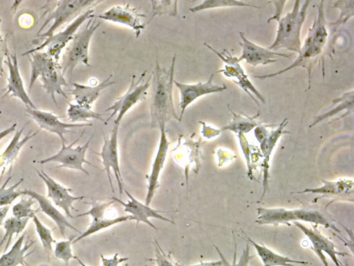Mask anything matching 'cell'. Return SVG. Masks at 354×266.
Masks as SVG:
<instances>
[{"mask_svg":"<svg viewBox=\"0 0 354 266\" xmlns=\"http://www.w3.org/2000/svg\"><path fill=\"white\" fill-rule=\"evenodd\" d=\"M293 224L308 238L311 244V249L319 258L324 266H329L324 254L329 256L335 266H342V263L338 256H346L348 254L338 251L335 244L322 233L317 228V225L312 224L309 228L300 222H294Z\"/></svg>","mask_w":354,"mask_h":266,"instance_id":"cell-12","label":"cell"},{"mask_svg":"<svg viewBox=\"0 0 354 266\" xmlns=\"http://www.w3.org/2000/svg\"><path fill=\"white\" fill-rule=\"evenodd\" d=\"M337 100L340 103V104L337 105V107L331 109L327 113L317 116V118L315 119L313 123L309 125V127H312L324 119L336 114L337 112H341L342 109L344 110L346 109L348 111H350V112H353V90L344 94L341 97L337 98Z\"/></svg>","mask_w":354,"mask_h":266,"instance_id":"cell-35","label":"cell"},{"mask_svg":"<svg viewBox=\"0 0 354 266\" xmlns=\"http://www.w3.org/2000/svg\"><path fill=\"white\" fill-rule=\"evenodd\" d=\"M92 138L93 136L90 137L84 145H78L75 148L73 145L79 141L80 138L68 145H66V143H62L61 149L56 154L39 161H35L34 162L39 164L57 162L59 163V165L56 168H66L77 170L89 175V173L83 167V164L87 163L94 166V165L86 159V152L89 147Z\"/></svg>","mask_w":354,"mask_h":266,"instance_id":"cell-11","label":"cell"},{"mask_svg":"<svg viewBox=\"0 0 354 266\" xmlns=\"http://www.w3.org/2000/svg\"><path fill=\"white\" fill-rule=\"evenodd\" d=\"M26 232L15 241L10 249L3 254L0 257V266H30L26 260V258L31 254L33 251L29 254L26 251L35 242L32 240H27L24 244Z\"/></svg>","mask_w":354,"mask_h":266,"instance_id":"cell-28","label":"cell"},{"mask_svg":"<svg viewBox=\"0 0 354 266\" xmlns=\"http://www.w3.org/2000/svg\"><path fill=\"white\" fill-rule=\"evenodd\" d=\"M242 233L245 236L241 238L254 247L263 266H306L309 264L306 260H295L279 254L268 247L256 242L243 231Z\"/></svg>","mask_w":354,"mask_h":266,"instance_id":"cell-25","label":"cell"},{"mask_svg":"<svg viewBox=\"0 0 354 266\" xmlns=\"http://www.w3.org/2000/svg\"><path fill=\"white\" fill-rule=\"evenodd\" d=\"M214 76V73H212L205 82H198L194 84L183 83L174 80V84L178 88L180 93V121H181L187 107L198 98L210 94L221 92L227 89V87L224 84L218 85L213 83Z\"/></svg>","mask_w":354,"mask_h":266,"instance_id":"cell-15","label":"cell"},{"mask_svg":"<svg viewBox=\"0 0 354 266\" xmlns=\"http://www.w3.org/2000/svg\"><path fill=\"white\" fill-rule=\"evenodd\" d=\"M1 20L0 19V24H1ZM6 49L3 50V40L1 36L0 33V76L3 75V57L5 54V51Z\"/></svg>","mask_w":354,"mask_h":266,"instance_id":"cell-48","label":"cell"},{"mask_svg":"<svg viewBox=\"0 0 354 266\" xmlns=\"http://www.w3.org/2000/svg\"><path fill=\"white\" fill-rule=\"evenodd\" d=\"M145 266H147V265H145Z\"/></svg>","mask_w":354,"mask_h":266,"instance_id":"cell-53","label":"cell"},{"mask_svg":"<svg viewBox=\"0 0 354 266\" xmlns=\"http://www.w3.org/2000/svg\"><path fill=\"white\" fill-rule=\"evenodd\" d=\"M120 125L114 124L113 130L109 137H106L104 134V143L101 148L100 152H96L101 158V162L104 166V170L106 171L107 178L111 186V189L114 194V188L112 183L111 170L112 169L117 181L120 195H122L123 191V181L121 175L119 164V153H118V130Z\"/></svg>","mask_w":354,"mask_h":266,"instance_id":"cell-13","label":"cell"},{"mask_svg":"<svg viewBox=\"0 0 354 266\" xmlns=\"http://www.w3.org/2000/svg\"><path fill=\"white\" fill-rule=\"evenodd\" d=\"M75 238V236H73L68 240L56 242L53 250L55 258L64 261L67 266L68 265L69 261L72 258H75L71 249V245Z\"/></svg>","mask_w":354,"mask_h":266,"instance_id":"cell-40","label":"cell"},{"mask_svg":"<svg viewBox=\"0 0 354 266\" xmlns=\"http://www.w3.org/2000/svg\"><path fill=\"white\" fill-rule=\"evenodd\" d=\"M295 1L291 11L278 20L277 34L273 43L268 49L277 51L286 49L298 53L301 46V30L304 23L307 9L310 1Z\"/></svg>","mask_w":354,"mask_h":266,"instance_id":"cell-5","label":"cell"},{"mask_svg":"<svg viewBox=\"0 0 354 266\" xmlns=\"http://www.w3.org/2000/svg\"><path fill=\"white\" fill-rule=\"evenodd\" d=\"M26 55L30 64L28 91H31L35 82L39 78L42 87L56 105V95H60L67 99L68 96L63 90V87L68 86V83L64 77L58 62L46 52L36 51Z\"/></svg>","mask_w":354,"mask_h":266,"instance_id":"cell-3","label":"cell"},{"mask_svg":"<svg viewBox=\"0 0 354 266\" xmlns=\"http://www.w3.org/2000/svg\"><path fill=\"white\" fill-rule=\"evenodd\" d=\"M127 220H132L130 215H120L111 218L102 217L100 218L92 219L91 222L90 223L88 228L84 232H82L78 237L75 238L73 241V243H75L103 229L114 226L119 223L126 222Z\"/></svg>","mask_w":354,"mask_h":266,"instance_id":"cell-29","label":"cell"},{"mask_svg":"<svg viewBox=\"0 0 354 266\" xmlns=\"http://www.w3.org/2000/svg\"><path fill=\"white\" fill-rule=\"evenodd\" d=\"M93 12L94 9L93 8L86 10L75 18L64 29L45 39L35 48L24 53L22 55L24 56L32 52L41 51L46 48V53L58 62L62 51L72 40L79 28L85 21L95 17Z\"/></svg>","mask_w":354,"mask_h":266,"instance_id":"cell-7","label":"cell"},{"mask_svg":"<svg viewBox=\"0 0 354 266\" xmlns=\"http://www.w3.org/2000/svg\"><path fill=\"white\" fill-rule=\"evenodd\" d=\"M115 202L114 200H111L108 202H100L97 201H93L91 209L84 213H80L75 216V218H80L86 215H89L92 219L100 218L105 217V213L110 206Z\"/></svg>","mask_w":354,"mask_h":266,"instance_id":"cell-41","label":"cell"},{"mask_svg":"<svg viewBox=\"0 0 354 266\" xmlns=\"http://www.w3.org/2000/svg\"><path fill=\"white\" fill-rule=\"evenodd\" d=\"M225 7H252L259 8L260 7L252 5L245 1L235 0H207L202 1L200 4L190 8L191 12H196L205 10L225 8Z\"/></svg>","mask_w":354,"mask_h":266,"instance_id":"cell-33","label":"cell"},{"mask_svg":"<svg viewBox=\"0 0 354 266\" xmlns=\"http://www.w3.org/2000/svg\"><path fill=\"white\" fill-rule=\"evenodd\" d=\"M152 13L148 23L157 16L168 15L179 18L177 1H150Z\"/></svg>","mask_w":354,"mask_h":266,"instance_id":"cell-34","label":"cell"},{"mask_svg":"<svg viewBox=\"0 0 354 266\" xmlns=\"http://www.w3.org/2000/svg\"><path fill=\"white\" fill-rule=\"evenodd\" d=\"M10 206H5L0 207V226H2L4 222L6 216L9 211Z\"/></svg>","mask_w":354,"mask_h":266,"instance_id":"cell-50","label":"cell"},{"mask_svg":"<svg viewBox=\"0 0 354 266\" xmlns=\"http://www.w3.org/2000/svg\"><path fill=\"white\" fill-rule=\"evenodd\" d=\"M38 176L42 179L47 188V197L53 201L55 205L62 209L67 218H75L71 210L75 209L73 203L84 199V196L72 195L71 188H66L50 177L44 170H35Z\"/></svg>","mask_w":354,"mask_h":266,"instance_id":"cell-17","label":"cell"},{"mask_svg":"<svg viewBox=\"0 0 354 266\" xmlns=\"http://www.w3.org/2000/svg\"><path fill=\"white\" fill-rule=\"evenodd\" d=\"M324 1L317 4V14L315 17L312 26L309 28L308 35L301 44L299 52L295 60L288 67L277 72L261 76H255L256 78L263 80L274 78L292 69L301 66L308 71V84L310 82L311 71L313 66L321 56L326 44L328 36L326 21L324 10Z\"/></svg>","mask_w":354,"mask_h":266,"instance_id":"cell-2","label":"cell"},{"mask_svg":"<svg viewBox=\"0 0 354 266\" xmlns=\"http://www.w3.org/2000/svg\"><path fill=\"white\" fill-rule=\"evenodd\" d=\"M176 266H222L221 260L216 261L201 262L192 265H184L179 263H175Z\"/></svg>","mask_w":354,"mask_h":266,"instance_id":"cell-47","label":"cell"},{"mask_svg":"<svg viewBox=\"0 0 354 266\" xmlns=\"http://www.w3.org/2000/svg\"><path fill=\"white\" fill-rule=\"evenodd\" d=\"M75 259L79 263L80 266H87L85 263H84L78 257L75 256Z\"/></svg>","mask_w":354,"mask_h":266,"instance_id":"cell-51","label":"cell"},{"mask_svg":"<svg viewBox=\"0 0 354 266\" xmlns=\"http://www.w3.org/2000/svg\"><path fill=\"white\" fill-rule=\"evenodd\" d=\"M17 123H14L11 126L8 128L0 132V141H1L4 137L7 136L10 134L14 132L17 128Z\"/></svg>","mask_w":354,"mask_h":266,"instance_id":"cell-49","label":"cell"},{"mask_svg":"<svg viewBox=\"0 0 354 266\" xmlns=\"http://www.w3.org/2000/svg\"><path fill=\"white\" fill-rule=\"evenodd\" d=\"M160 130V141L156 156L152 163L150 175L148 177V186L145 204L149 206L156 189L158 187L160 174L165 166L170 141H169L165 125H161Z\"/></svg>","mask_w":354,"mask_h":266,"instance_id":"cell-21","label":"cell"},{"mask_svg":"<svg viewBox=\"0 0 354 266\" xmlns=\"http://www.w3.org/2000/svg\"><path fill=\"white\" fill-rule=\"evenodd\" d=\"M342 266H350L346 262L342 263Z\"/></svg>","mask_w":354,"mask_h":266,"instance_id":"cell-52","label":"cell"},{"mask_svg":"<svg viewBox=\"0 0 354 266\" xmlns=\"http://www.w3.org/2000/svg\"><path fill=\"white\" fill-rule=\"evenodd\" d=\"M93 18L87 20L86 24L76 33L68 44L60 64L64 75L67 72L71 77L76 66L80 63L91 66L88 58L89 44L95 31L101 24Z\"/></svg>","mask_w":354,"mask_h":266,"instance_id":"cell-6","label":"cell"},{"mask_svg":"<svg viewBox=\"0 0 354 266\" xmlns=\"http://www.w3.org/2000/svg\"><path fill=\"white\" fill-rule=\"evenodd\" d=\"M322 185L317 188H305L296 193L318 194L322 196L337 197L353 202L354 181L353 178H339L337 180L322 179Z\"/></svg>","mask_w":354,"mask_h":266,"instance_id":"cell-22","label":"cell"},{"mask_svg":"<svg viewBox=\"0 0 354 266\" xmlns=\"http://www.w3.org/2000/svg\"><path fill=\"white\" fill-rule=\"evenodd\" d=\"M102 266H119L123 262L129 260L128 257H119L118 253L115 254L111 258H106L100 255Z\"/></svg>","mask_w":354,"mask_h":266,"instance_id":"cell-44","label":"cell"},{"mask_svg":"<svg viewBox=\"0 0 354 266\" xmlns=\"http://www.w3.org/2000/svg\"><path fill=\"white\" fill-rule=\"evenodd\" d=\"M333 7L338 8L341 10V15L339 19L330 25L336 26L346 23L351 17L353 16V1H337Z\"/></svg>","mask_w":354,"mask_h":266,"instance_id":"cell-42","label":"cell"},{"mask_svg":"<svg viewBox=\"0 0 354 266\" xmlns=\"http://www.w3.org/2000/svg\"><path fill=\"white\" fill-rule=\"evenodd\" d=\"M124 192L129 197L128 202H124L115 196L112 197L111 200L120 203L124 207V212L128 213L131 215L132 220H135L136 222V227L140 222H143L153 229L157 230L156 226L149 221V219L151 218L171 222L172 224L174 223L171 220L167 218L160 214V213H168V211L154 209L138 201L126 189H124Z\"/></svg>","mask_w":354,"mask_h":266,"instance_id":"cell-20","label":"cell"},{"mask_svg":"<svg viewBox=\"0 0 354 266\" xmlns=\"http://www.w3.org/2000/svg\"><path fill=\"white\" fill-rule=\"evenodd\" d=\"M96 17L104 21L131 28L134 30L136 37H139L146 26L142 21V18H145V15L128 3L115 5Z\"/></svg>","mask_w":354,"mask_h":266,"instance_id":"cell-14","label":"cell"},{"mask_svg":"<svg viewBox=\"0 0 354 266\" xmlns=\"http://www.w3.org/2000/svg\"><path fill=\"white\" fill-rule=\"evenodd\" d=\"M29 218H18L11 217L4 220L3 227L5 230L4 235L0 241V247L6 242L4 252L9 248L13 236L15 234L17 236L26 228Z\"/></svg>","mask_w":354,"mask_h":266,"instance_id":"cell-31","label":"cell"},{"mask_svg":"<svg viewBox=\"0 0 354 266\" xmlns=\"http://www.w3.org/2000/svg\"><path fill=\"white\" fill-rule=\"evenodd\" d=\"M146 71L136 80V76H132L130 85L126 92L118 98L105 111L111 112L106 121H109L113 116L117 114L114 120V124H120L124 115L138 103L145 99L150 87L151 76L149 77L145 82H142Z\"/></svg>","mask_w":354,"mask_h":266,"instance_id":"cell-8","label":"cell"},{"mask_svg":"<svg viewBox=\"0 0 354 266\" xmlns=\"http://www.w3.org/2000/svg\"><path fill=\"white\" fill-rule=\"evenodd\" d=\"M66 111L68 118L73 122H88L90 119H96L104 122L103 114L94 112L91 109L82 107L76 103H68Z\"/></svg>","mask_w":354,"mask_h":266,"instance_id":"cell-32","label":"cell"},{"mask_svg":"<svg viewBox=\"0 0 354 266\" xmlns=\"http://www.w3.org/2000/svg\"><path fill=\"white\" fill-rule=\"evenodd\" d=\"M12 177V175L8 176L6 181L0 186V207L10 206L15 199L21 195L20 191L17 190V188L23 182V178L11 186L6 188Z\"/></svg>","mask_w":354,"mask_h":266,"instance_id":"cell-38","label":"cell"},{"mask_svg":"<svg viewBox=\"0 0 354 266\" xmlns=\"http://www.w3.org/2000/svg\"><path fill=\"white\" fill-rule=\"evenodd\" d=\"M26 112L41 129L57 134L59 137L62 143H66L64 134L75 132L70 129L92 125V123H65L60 121L59 117L54 114L37 108L26 107Z\"/></svg>","mask_w":354,"mask_h":266,"instance_id":"cell-16","label":"cell"},{"mask_svg":"<svg viewBox=\"0 0 354 266\" xmlns=\"http://www.w3.org/2000/svg\"><path fill=\"white\" fill-rule=\"evenodd\" d=\"M288 123V120L285 118L276 130L271 131H268L266 128L267 126L265 125H259L254 128V135L260 144V150L263 157L261 163V167L263 168V192L259 202H261L263 200V198L268 189L270 179L269 163L270 155L279 138L283 134L289 133V132L285 129Z\"/></svg>","mask_w":354,"mask_h":266,"instance_id":"cell-10","label":"cell"},{"mask_svg":"<svg viewBox=\"0 0 354 266\" xmlns=\"http://www.w3.org/2000/svg\"><path fill=\"white\" fill-rule=\"evenodd\" d=\"M176 56L172 59L170 68L166 70L160 66L158 60L151 75L149 95V110L151 125L160 127L171 119L180 121L174 100L173 87Z\"/></svg>","mask_w":354,"mask_h":266,"instance_id":"cell-1","label":"cell"},{"mask_svg":"<svg viewBox=\"0 0 354 266\" xmlns=\"http://www.w3.org/2000/svg\"><path fill=\"white\" fill-rule=\"evenodd\" d=\"M96 0H70L47 1L41 8L46 19L37 33V39L32 43L39 44L41 41L52 37L55 32L64 24L76 18L86 10L102 3ZM42 15V16H43Z\"/></svg>","mask_w":354,"mask_h":266,"instance_id":"cell-4","label":"cell"},{"mask_svg":"<svg viewBox=\"0 0 354 266\" xmlns=\"http://www.w3.org/2000/svg\"><path fill=\"white\" fill-rule=\"evenodd\" d=\"M112 77L111 74L97 85H85L77 82H71L73 89L70 91L75 103L82 107L91 109L93 103L98 98L100 93L115 83L111 80Z\"/></svg>","mask_w":354,"mask_h":266,"instance_id":"cell-23","label":"cell"},{"mask_svg":"<svg viewBox=\"0 0 354 266\" xmlns=\"http://www.w3.org/2000/svg\"><path fill=\"white\" fill-rule=\"evenodd\" d=\"M202 123L203 125L202 133L203 136L207 139L216 136L221 133V132H222L221 129H214L211 127L206 126L204 123Z\"/></svg>","mask_w":354,"mask_h":266,"instance_id":"cell-45","label":"cell"},{"mask_svg":"<svg viewBox=\"0 0 354 266\" xmlns=\"http://www.w3.org/2000/svg\"><path fill=\"white\" fill-rule=\"evenodd\" d=\"M155 258L149 259L156 263V266H176L169 254H167L154 240Z\"/></svg>","mask_w":354,"mask_h":266,"instance_id":"cell-43","label":"cell"},{"mask_svg":"<svg viewBox=\"0 0 354 266\" xmlns=\"http://www.w3.org/2000/svg\"><path fill=\"white\" fill-rule=\"evenodd\" d=\"M256 210L257 218L255 222L259 225L286 224L290 226V222H297L295 209L281 207H259Z\"/></svg>","mask_w":354,"mask_h":266,"instance_id":"cell-26","label":"cell"},{"mask_svg":"<svg viewBox=\"0 0 354 266\" xmlns=\"http://www.w3.org/2000/svg\"><path fill=\"white\" fill-rule=\"evenodd\" d=\"M26 124L24 126L17 130L6 148L4 151L0 154V169L2 168L1 173L0 175V181H1V178L5 173L6 168L9 166L8 172H10L12 170V166L15 160L17 158L19 152L21 148L28 142L30 139L34 137L37 132H29V134L25 136L21 140L20 138L21 134L25 129Z\"/></svg>","mask_w":354,"mask_h":266,"instance_id":"cell-27","label":"cell"},{"mask_svg":"<svg viewBox=\"0 0 354 266\" xmlns=\"http://www.w3.org/2000/svg\"><path fill=\"white\" fill-rule=\"evenodd\" d=\"M233 114L232 121L229 124L221 128V131L230 130L237 134H244L250 132L252 129H254L259 124L255 121V119L259 115L258 113L257 115L250 117L245 115H239L234 113L232 110H230Z\"/></svg>","mask_w":354,"mask_h":266,"instance_id":"cell-30","label":"cell"},{"mask_svg":"<svg viewBox=\"0 0 354 266\" xmlns=\"http://www.w3.org/2000/svg\"><path fill=\"white\" fill-rule=\"evenodd\" d=\"M33 223L35 226L37 233L40 239L44 249L46 251L48 254H50L53 251V243L55 242L52 236L51 231L47 228L36 216L32 218Z\"/></svg>","mask_w":354,"mask_h":266,"instance_id":"cell-39","label":"cell"},{"mask_svg":"<svg viewBox=\"0 0 354 266\" xmlns=\"http://www.w3.org/2000/svg\"><path fill=\"white\" fill-rule=\"evenodd\" d=\"M204 45L213 51L221 60L225 64L222 69L216 73H221L225 77L232 79L237 85H239L248 95L258 105L256 98L265 104L266 100L261 94L253 85L249 80L248 76L239 64L237 57L233 56L227 50H223L218 52L213 48L209 44L204 43Z\"/></svg>","mask_w":354,"mask_h":266,"instance_id":"cell-9","label":"cell"},{"mask_svg":"<svg viewBox=\"0 0 354 266\" xmlns=\"http://www.w3.org/2000/svg\"><path fill=\"white\" fill-rule=\"evenodd\" d=\"M35 202L33 198L29 196L22 197L12 207V215L18 218H32L38 211V209H32Z\"/></svg>","mask_w":354,"mask_h":266,"instance_id":"cell-37","label":"cell"},{"mask_svg":"<svg viewBox=\"0 0 354 266\" xmlns=\"http://www.w3.org/2000/svg\"><path fill=\"white\" fill-rule=\"evenodd\" d=\"M19 191L21 195L31 197L37 202L41 211L53 220L63 238H65V231L67 228L80 233H82L73 226L67 220L66 218L46 197L30 189H24Z\"/></svg>","mask_w":354,"mask_h":266,"instance_id":"cell-24","label":"cell"},{"mask_svg":"<svg viewBox=\"0 0 354 266\" xmlns=\"http://www.w3.org/2000/svg\"><path fill=\"white\" fill-rule=\"evenodd\" d=\"M272 3H274L275 4V6H276V12L275 14L272 17H270L268 20V23H269L270 21H272V20H275V21H277L281 16V13H282V10H283V4L285 3H286V1H272Z\"/></svg>","mask_w":354,"mask_h":266,"instance_id":"cell-46","label":"cell"},{"mask_svg":"<svg viewBox=\"0 0 354 266\" xmlns=\"http://www.w3.org/2000/svg\"><path fill=\"white\" fill-rule=\"evenodd\" d=\"M233 238L234 240V252L232 263H230L222 254L221 250L216 246L214 245L216 252L219 255L220 260L222 262V266H249L250 260L254 257V255H250V244L248 242H246L245 248L243 249L239 260H237L236 243L234 236Z\"/></svg>","mask_w":354,"mask_h":266,"instance_id":"cell-36","label":"cell"},{"mask_svg":"<svg viewBox=\"0 0 354 266\" xmlns=\"http://www.w3.org/2000/svg\"><path fill=\"white\" fill-rule=\"evenodd\" d=\"M7 50L4 54L6 59L3 60V62L8 69V83L6 87L7 91L5 96L10 94L18 98L26 105V107L37 108L24 87L16 53L10 54Z\"/></svg>","mask_w":354,"mask_h":266,"instance_id":"cell-19","label":"cell"},{"mask_svg":"<svg viewBox=\"0 0 354 266\" xmlns=\"http://www.w3.org/2000/svg\"><path fill=\"white\" fill-rule=\"evenodd\" d=\"M242 42L239 43L242 52L239 57V62L245 60L253 67L258 65H266L276 62L277 57H291L292 54H287L273 51L268 48H263L248 39L243 33H239Z\"/></svg>","mask_w":354,"mask_h":266,"instance_id":"cell-18","label":"cell"}]
</instances>
